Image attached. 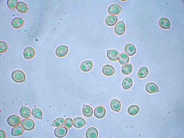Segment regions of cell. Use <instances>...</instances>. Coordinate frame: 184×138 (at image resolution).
<instances>
[{
    "mask_svg": "<svg viewBox=\"0 0 184 138\" xmlns=\"http://www.w3.org/2000/svg\"><path fill=\"white\" fill-rule=\"evenodd\" d=\"M12 78L17 83H22L26 81V77L24 73L21 70H15L12 73Z\"/></svg>",
    "mask_w": 184,
    "mask_h": 138,
    "instance_id": "obj_1",
    "label": "cell"
},
{
    "mask_svg": "<svg viewBox=\"0 0 184 138\" xmlns=\"http://www.w3.org/2000/svg\"><path fill=\"white\" fill-rule=\"evenodd\" d=\"M21 124L24 130L28 131H32V130H34L35 126L34 121L29 118L22 120L21 121Z\"/></svg>",
    "mask_w": 184,
    "mask_h": 138,
    "instance_id": "obj_2",
    "label": "cell"
},
{
    "mask_svg": "<svg viewBox=\"0 0 184 138\" xmlns=\"http://www.w3.org/2000/svg\"><path fill=\"white\" fill-rule=\"evenodd\" d=\"M7 123L11 127H16L21 123L20 117L16 115H11L7 118Z\"/></svg>",
    "mask_w": 184,
    "mask_h": 138,
    "instance_id": "obj_3",
    "label": "cell"
},
{
    "mask_svg": "<svg viewBox=\"0 0 184 138\" xmlns=\"http://www.w3.org/2000/svg\"><path fill=\"white\" fill-rule=\"evenodd\" d=\"M126 31V25L123 21L117 22L114 28V32L117 35H122Z\"/></svg>",
    "mask_w": 184,
    "mask_h": 138,
    "instance_id": "obj_4",
    "label": "cell"
},
{
    "mask_svg": "<svg viewBox=\"0 0 184 138\" xmlns=\"http://www.w3.org/2000/svg\"><path fill=\"white\" fill-rule=\"evenodd\" d=\"M67 128L66 127L61 126L57 127L54 131V135L57 138H64L67 134Z\"/></svg>",
    "mask_w": 184,
    "mask_h": 138,
    "instance_id": "obj_5",
    "label": "cell"
},
{
    "mask_svg": "<svg viewBox=\"0 0 184 138\" xmlns=\"http://www.w3.org/2000/svg\"><path fill=\"white\" fill-rule=\"evenodd\" d=\"M122 11V8L120 5L117 4H112L108 7V12L111 16L119 15Z\"/></svg>",
    "mask_w": 184,
    "mask_h": 138,
    "instance_id": "obj_6",
    "label": "cell"
},
{
    "mask_svg": "<svg viewBox=\"0 0 184 138\" xmlns=\"http://www.w3.org/2000/svg\"><path fill=\"white\" fill-rule=\"evenodd\" d=\"M69 48L67 46H59L55 51V53L57 57L62 58L66 56L68 52Z\"/></svg>",
    "mask_w": 184,
    "mask_h": 138,
    "instance_id": "obj_7",
    "label": "cell"
},
{
    "mask_svg": "<svg viewBox=\"0 0 184 138\" xmlns=\"http://www.w3.org/2000/svg\"><path fill=\"white\" fill-rule=\"evenodd\" d=\"M94 114L98 119L103 118L106 115V110L102 106H99L94 109Z\"/></svg>",
    "mask_w": 184,
    "mask_h": 138,
    "instance_id": "obj_8",
    "label": "cell"
},
{
    "mask_svg": "<svg viewBox=\"0 0 184 138\" xmlns=\"http://www.w3.org/2000/svg\"><path fill=\"white\" fill-rule=\"evenodd\" d=\"M120 53L115 50H111L107 51V57L112 61H116L120 57Z\"/></svg>",
    "mask_w": 184,
    "mask_h": 138,
    "instance_id": "obj_9",
    "label": "cell"
},
{
    "mask_svg": "<svg viewBox=\"0 0 184 138\" xmlns=\"http://www.w3.org/2000/svg\"><path fill=\"white\" fill-rule=\"evenodd\" d=\"M146 90L149 93H156L158 92L159 87L158 85H156L155 83L153 82H149L146 85Z\"/></svg>",
    "mask_w": 184,
    "mask_h": 138,
    "instance_id": "obj_10",
    "label": "cell"
},
{
    "mask_svg": "<svg viewBox=\"0 0 184 138\" xmlns=\"http://www.w3.org/2000/svg\"><path fill=\"white\" fill-rule=\"evenodd\" d=\"M86 124H87V122L84 119L81 117H76L73 120V125L77 128H81Z\"/></svg>",
    "mask_w": 184,
    "mask_h": 138,
    "instance_id": "obj_11",
    "label": "cell"
},
{
    "mask_svg": "<svg viewBox=\"0 0 184 138\" xmlns=\"http://www.w3.org/2000/svg\"><path fill=\"white\" fill-rule=\"evenodd\" d=\"M23 55L24 58L26 59H31L34 58V57L35 56V51L32 47H28L25 48V50H24Z\"/></svg>",
    "mask_w": 184,
    "mask_h": 138,
    "instance_id": "obj_12",
    "label": "cell"
},
{
    "mask_svg": "<svg viewBox=\"0 0 184 138\" xmlns=\"http://www.w3.org/2000/svg\"><path fill=\"white\" fill-rule=\"evenodd\" d=\"M102 72L105 75L109 77V76L113 75V74L115 73V69L112 66L106 65L102 67Z\"/></svg>",
    "mask_w": 184,
    "mask_h": 138,
    "instance_id": "obj_13",
    "label": "cell"
},
{
    "mask_svg": "<svg viewBox=\"0 0 184 138\" xmlns=\"http://www.w3.org/2000/svg\"><path fill=\"white\" fill-rule=\"evenodd\" d=\"M99 132L95 127H90L86 132V136L88 138H96L98 137Z\"/></svg>",
    "mask_w": 184,
    "mask_h": 138,
    "instance_id": "obj_14",
    "label": "cell"
},
{
    "mask_svg": "<svg viewBox=\"0 0 184 138\" xmlns=\"http://www.w3.org/2000/svg\"><path fill=\"white\" fill-rule=\"evenodd\" d=\"M93 66L92 60H86L81 63V69L84 72H88L91 70Z\"/></svg>",
    "mask_w": 184,
    "mask_h": 138,
    "instance_id": "obj_15",
    "label": "cell"
},
{
    "mask_svg": "<svg viewBox=\"0 0 184 138\" xmlns=\"http://www.w3.org/2000/svg\"><path fill=\"white\" fill-rule=\"evenodd\" d=\"M124 51L127 55L133 56L136 53V47H135L134 45H133L132 44H128L125 46Z\"/></svg>",
    "mask_w": 184,
    "mask_h": 138,
    "instance_id": "obj_16",
    "label": "cell"
},
{
    "mask_svg": "<svg viewBox=\"0 0 184 138\" xmlns=\"http://www.w3.org/2000/svg\"><path fill=\"white\" fill-rule=\"evenodd\" d=\"M110 106L111 109L113 110V111L118 112L120 110L121 107V102L119 100H117V99H113L111 101L110 104Z\"/></svg>",
    "mask_w": 184,
    "mask_h": 138,
    "instance_id": "obj_17",
    "label": "cell"
},
{
    "mask_svg": "<svg viewBox=\"0 0 184 138\" xmlns=\"http://www.w3.org/2000/svg\"><path fill=\"white\" fill-rule=\"evenodd\" d=\"M24 22H25L24 20L22 19L17 17V18H15L12 20V25L14 28L19 29L23 26V25L24 24Z\"/></svg>",
    "mask_w": 184,
    "mask_h": 138,
    "instance_id": "obj_18",
    "label": "cell"
},
{
    "mask_svg": "<svg viewBox=\"0 0 184 138\" xmlns=\"http://www.w3.org/2000/svg\"><path fill=\"white\" fill-rule=\"evenodd\" d=\"M24 132V128L21 125H17L16 127H13L12 130V135L14 137H18L22 135Z\"/></svg>",
    "mask_w": 184,
    "mask_h": 138,
    "instance_id": "obj_19",
    "label": "cell"
},
{
    "mask_svg": "<svg viewBox=\"0 0 184 138\" xmlns=\"http://www.w3.org/2000/svg\"><path fill=\"white\" fill-rule=\"evenodd\" d=\"M159 26L163 29H169L171 26L170 20L168 19L165 18V17L162 18L159 20Z\"/></svg>",
    "mask_w": 184,
    "mask_h": 138,
    "instance_id": "obj_20",
    "label": "cell"
},
{
    "mask_svg": "<svg viewBox=\"0 0 184 138\" xmlns=\"http://www.w3.org/2000/svg\"><path fill=\"white\" fill-rule=\"evenodd\" d=\"M117 17L116 16H109L106 17L105 20V23L106 25L110 27L114 26L117 22Z\"/></svg>",
    "mask_w": 184,
    "mask_h": 138,
    "instance_id": "obj_21",
    "label": "cell"
},
{
    "mask_svg": "<svg viewBox=\"0 0 184 138\" xmlns=\"http://www.w3.org/2000/svg\"><path fill=\"white\" fill-rule=\"evenodd\" d=\"M83 115L86 117H90L92 116L93 113V110L92 107L88 105H84L82 108Z\"/></svg>",
    "mask_w": 184,
    "mask_h": 138,
    "instance_id": "obj_22",
    "label": "cell"
},
{
    "mask_svg": "<svg viewBox=\"0 0 184 138\" xmlns=\"http://www.w3.org/2000/svg\"><path fill=\"white\" fill-rule=\"evenodd\" d=\"M132 84H133V81L130 77L125 78L122 82L123 87L124 89H126V90H128L130 89L132 86Z\"/></svg>",
    "mask_w": 184,
    "mask_h": 138,
    "instance_id": "obj_23",
    "label": "cell"
},
{
    "mask_svg": "<svg viewBox=\"0 0 184 138\" xmlns=\"http://www.w3.org/2000/svg\"><path fill=\"white\" fill-rule=\"evenodd\" d=\"M20 113L21 116L25 119L29 118L31 116V111L30 109L25 106H22L20 110Z\"/></svg>",
    "mask_w": 184,
    "mask_h": 138,
    "instance_id": "obj_24",
    "label": "cell"
},
{
    "mask_svg": "<svg viewBox=\"0 0 184 138\" xmlns=\"http://www.w3.org/2000/svg\"><path fill=\"white\" fill-rule=\"evenodd\" d=\"M148 74H149V69L146 67H142L138 70V77L141 79L144 78L147 76Z\"/></svg>",
    "mask_w": 184,
    "mask_h": 138,
    "instance_id": "obj_25",
    "label": "cell"
},
{
    "mask_svg": "<svg viewBox=\"0 0 184 138\" xmlns=\"http://www.w3.org/2000/svg\"><path fill=\"white\" fill-rule=\"evenodd\" d=\"M140 110V108L136 105H131L128 108V113L129 115L131 116H135L137 115Z\"/></svg>",
    "mask_w": 184,
    "mask_h": 138,
    "instance_id": "obj_26",
    "label": "cell"
},
{
    "mask_svg": "<svg viewBox=\"0 0 184 138\" xmlns=\"http://www.w3.org/2000/svg\"><path fill=\"white\" fill-rule=\"evenodd\" d=\"M16 9L18 12H19L20 13H27L28 10V7L23 2H19Z\"/></svg>",
    "mask_w": 184,
    "mask_h": 138,
    "instance_id": "obj_27",
    "label": "cell"
},
{
    "mask_svg": "<svg viewBox=\"0 0 184 138\" xmlns=\"http://www.w3.org/2000/svg\"><path fill=\"white\" fill-rule=\"evenodd\" d=\"M133 69V66L131 64H126L122 67L121 72L124 75H128L132 72Z\"/></svg>",
    "mask_w": 184,
    "mask_h": 138,
    "instance_id": "obj_28",
    "label": "cell"
},
{
    "mask_svg": "<svg viewBox=\"0 0 184 138\" xmlns=\"http://www.w3.org/2000/svg\"><path fill=\"white\" fill-rule=\"evenodd\" d=\"M32 114L36 119L42 120L43 112L42 110L38 108H34L32 110Z\"/></svg>",
    "mask_w": 184,
    "mask_h": 138,
    "instance_id": "obj_29",
    "label": "cell"
},
{
    "mask_svg": "<svg viewBox=\"0 0 184 138\" xmlns=\"http://www.w3.org/2000/svg\"><path fill=\"white\" fill-rule=\"evenodd\" d=\"M129 61V56L127 55L126 54H125L124 52L122 53L120 55V57L119 59V62L120 65H124L126 64H127Z\"/></svg>",
    "mask_w": 184,
    "mask_h": 138,
    "instance_id": "obj_30",
    "label": "cell"
},
{
    "mask_svg": "<svg viewBox=\"0 0 184 138\" xmlns=\"http://www.w3.org/2000/svg\"><path fill=\"white\" fill-rule=\"evenodd\" d=\"M64 118H58L57 119H55L52 124L51 125L53 127H59L61 126H63L64 125Z\"/></svg>",
    "mask_w": 184,
    "mask_h": 138,
    "instance_id": "obj_31",
    "label": "cell"
},
{
    "mask_svg": "<svg viewBox=\"0 0 184 138\" xmlns=\"http://www.w3.org/2000/svg\"><path fill=\"white\" fill-rule=\"evenodd\" d=\"M18 1L17 0H8L7 1V6L10 9L13 10L18 5Z\"/></svg>",
    "mask_w": 184,
    "mask_h": 138,
    "instance_id": "obj_32",
    "label": "cell"
},
{
    "mask_svg": "<svg viewBox=\"0 0 184 138\" xmlns=\"http://www.w3.org/2000/svg\"><path fill=\"white\" fill-rule=\"evenodd\" d=\"M73 125V120L71 118H67L65 120L64 126L67 129H70Z\"/></svg>",
    "mask_w": 184,
    "mask_h": 138,
    "instance_id": "obj_33",
    "label": "cell"
},
{
    "mask_svg": "<svg viewBox=\"0 0 184 138\" xmlns=\"http://www.w3.org/2000/svg\"><path fill=\"white\" fill-rule=\"evenodd\" d=\"M8 48L7 44L4 42H0V53H4L7 51Z\"/></svg>",
    "mask_w": 184,
    "mask_h": 138,
    "instance_id": "obj_34",
    "label": "cell"
},
{
    "mask_svg": "<svg viewBox=\"0 0 184 138\" xmlns=\"http://www.w3.org/2000/svg\"><path fill=\"white\" fill-rule=\"evenodd\" d=\"M6 137V134L5 132L2 130H0V138H5Z\"/></svg>",
    "mask_w": 184,
    "mask_h": 138,
    "instance_id": "obj_35",
    "label": "cell"
}]
</instances>
